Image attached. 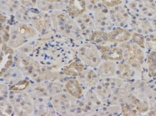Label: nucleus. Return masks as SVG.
Instances as JSON below:
<instances>
[{"mask_svg": "<svg viewBox=\"0 0 156 116\" xmlns=\"http://www.w3.org/2000/svg\"><path fill=\"white\" fill-rule=\"evenodd\" d=\"M14 63L16 68L24 75L36 82L50 81L59 78L58 72L41 65L37 61L23 51L15 55Z\"/></svg>", "mask_w": 156, "mask_h": 116, "instance_id": "nucleus-1", "label": "nucleus"}, {"mask_svg": "<svg viewBox=\"0 0 156 116\" xmlns=\"http://www.w3.org/2000/svg\"><path fill=\"white\" fill-rule=\"evenodd\" d=\"M49 13L53 27L56 33L63 37L71 38L78 41L84 39L85 37L77 23L67 12L63 10H58Z\"/></svg>", "mask_w": 156, "mask_h": 116, "instance_id": "nucleus-2", "label": "nucleus"}, {"mask_svg": "<svg viewBox=\"0 0 156 116\" xmlns=\"http://www.w3.org/2000/svg\"><path fill=\"white\" fill-rule=\"evenodd\" d=\"M38 35L37 31L31 23H17L11 27L10 38L7 44L14 49L21 48Z\"/></svg>", "mask_w": 156, "mask_h": 116, "instance_id": "nucleus-3", "label": "nucleus"}, {"mask_svg": "<svg viewBox=\"0 0 156 116\" xmlns=\"http://www.w3.org/2000/svg\"><path fill=\"white\" fill-rule=\"evenodd\" d=\"M9 99L13 105L14 113L17 115H32L35 111V103L30 95L25 91L9 92Z\"/></svg>", "mask_w": 156, "mask_h": 116, "instance_id": "nucleus-4", "label": "nucleus"}, {"mask_svg": "<svg viewBox=\"0 0 156 116\" xmlns=\"http://www.w3.org/2000/svg\"><path fill=\"white\" fill-rule=\"evenodd\" d=\"M119 46L121 47L123 51V61L132 66L133 69L140 70L145 60L143 48L133 42L129 41L119 44Z\"/></svg>", "mask_w": 156, "mask_h": 116, "instance_id": "nucleus-5", "label": "nucleus"}, {"mask_svg": "<svg viewBox=\"0 0 156 116\" xmlns=\"http://www.w3.org/2000/svg\"><path fill=\"white\" fill-rule=\"evenodd\" d=\"M77 56L85 66L96 68L103 61L101 52L96 45L92 43H84L77 49Z\"/></svg>", "mask_w": 156, "mask_h": 116, "instance_id": "nucleus-6", "label": "nucleus"}, {"mask_svg": "<svg viewBox=\"0 0 156 116\" xmlns=\"http://www.w3.org/2000/svg\"><path fill=\"white\" fill-rule=\"evenodd\" d=\"M56 113L63 115H76L77 100L67 92H60L51 98Z\"/></svg>", "mask_w": 156, "mask_h": 116, "instance_id": "nucleus-7", "label": "nucleus"}, {"mask_svg": "<svg viewBox=\"0 0 156 116\" xmlns=\"http://www.w3.org/2000/svg\"><path fill=\"white\" fill-rule=\"evenodd\" d=\"M31 92L35 98H49L64 91V85L61 82L50 80L37 82L31 86Z\"/></svg>", "mask_w": 156, "mask_h": 116, "instance_id": "nucleus-8", "label": "nucleus"}, {"mask_svg": "<svg viewBox=\"0 0 156 116\" xmlns=\"http://www.w3.org/2000/svg\"><path fill=\"white\" fill-rule=\"evenodd\" d=\"M101 103V101L96 92L89 89L82 97L77 100L76 114H90L96 112L100 108Z\"/></svg>", "mask_w": 156, "mask_h": 116, "instance_id": "nucleus-9", "label": "nucleus"}, {"mask_svg": "<svg viewBox=\"0 0 156 116\" xmlns=\"http://www.w3.org/2000/svg\"><path fill=\"white\" fill-rule=\"evenodd\" d=\"M31 24L36 29L37 33L43 36H49L54 31L50 13L48 12L39 11L36 13H32Z\"/></svg>", "mask_w": 156, "mask_h": 116, "instance_id": "nucleus-10", "label": "nucleus"}, {"mask_svg": "<svg viewBox=\"0 0 156 116\" xmlns=\"http://www.w3.org/2000/svg\"><path fill=\"white\" fill-rule=\"evenodd\" d=\"M103 60L112 62H122L123 60L122 49L113 44L98 45Z\"/></svg>", "mask_w": 156, "mask_h": 116, "instance_id": "nucleus-11", "label": "nucleus"}, {"mask_svg": "<svg viewBox=\"0 0 156 116\" xmlns=\"http://www.w3.org/2000/svg\"><path fill=\"white\" fill-rule=\"evenodd\" d=\"M132 32L126 27H115L108 31V44H122L129 41L132 38Z\"/></svg>", "mask_w": 156, "mask_h": 116, "instance_id": "nucleus-12", "label": "nucleus"}, {"mask_svg": "<svg viewBox=\"0 0 156 116\" xmlns=\"http://www.w3.org/2000/svg\"><path fill=\"white\" fill-rule=\"evenodd\" d=\"M77 78L83 87L88 90L96 88L101 81L100 76L95 69L89 67L85 69Z\"/></svg>", "mask_w": 156, "mask_h": 116, "instance_id": "nucleus-13", "label": "nucleus"}, {"mask_svg": "<svg viewBox=\"0 0 156 116\" xmlns=\"http://www.w3.org/2000/svg\"><path fill=\"white\" fill-rule=\"evenodd\" d=\"M14 48L9 46L7 43H1V76L7 70L12 68L14 62Z\"/></svg>", "mask_w": 156, "mask_h": 116, "instance_id": "nucleus-14", "label": "nucleus"}, {"mask_svg": "<svg viewBox=\"0 0 156 116\" xmlns=\"http://www.w3.org/2000/svg\"><path fill=\"white\" fill-rule=\"evenodd\" d=\"M109 15L113 25L116 27H125L124 26L129 22V15L125 8L122 5L110 9Z\"/></svg>", "mask_w": 156, "mask_h": 116, "instance_id": "nucleus-15", "label": "nucleus"}, {"mask_svg": "<svg viewBox=\"0 0 156 116\" xmlns=\"http://www.w3.org/2000/svg\"><path fill=\"white\" fill-rule=\"evenodd\" d=\"M104 9L95 10L94 17L95 26L96 29L104 31H109L113 29V23L109 15V11L105 12Z\"/></svg>", "mask_w": 156, "mask_h": 116, "instance_id": "nucleus-16", "label": "nucleus"}, {"mask_svg": "<svg viewBox=\"0 0 156 116\" xmlns=\"http://www.w3.org/2000/svg\"><path fill=\"white\" fill-rule=\"evenodd\" d=\"M68 0H37L36 8L40 12L51 13L66 9Z\"/></svg>", "mask_w": 156, "mask_h": 116, "instance_id": "nucleus-17", "label": "nucleus"}, {"mask_svg": "<svg viewBox=\"0 0 156 116\" xmlns=\"http://www.w3.org/2000/svg\"><path fill=\"white\" fill-rule=\"evenodd\" d=\"M87 6L86 0H68L66 11L67 13L76 19L87 12Z\"/></svg>", "mask_w": 156, "mask_h": 116, "instance_id": "nucleus-18", "label": "nucleus"}, {"mask_svg": "<svg viewBox=\"0 0 156 116\" xmlns=\"http://www.w3.org/2000/svg\"><path fill=\"white\" fill-rule=\"evenodd\" d=\"M75 20L78 26H79L83 37H86L87 36L89 37L95 27L94 15L86 13Z\"/></svg>", "mask_w": 156, "mask_h": 116, "instance_id": "nucleus-19", "label": "nucleus"}, {"mask_svg": "<svg viewBox=\"0 0 156 116\" xmlns=\"http://www.w3.org/2000/svg\"><path fill=\"white\" fill-rule=\"evenodd\" d=\"M117 64L115 62L104 61L95 68L99 76L102 79L112 78L116 76Z\"/></svg>", "mask_w": 156, "mask_h": 116, "instance_id": "nucleus-20", "label": "nucleus"}, {"mask_svg": "<svg viewBox=\"0 0 156 116\" xmlns=\"http://www.w3.org/2000/svg\"><path fill=\"white\" fill-rule=\"evenodd\" d=\"M64 90L76 100L80 99L83 95V87L77 78L67 80L64 84Z\"/></svg>", "mask_w": 156, "mask_h": 116, "instance_id": "nucleus-21", "label": "nucleus"}, {"mask_svg": "<svg viewBox=\"0 0 156 116\" xmlns=\"http://www.w3.org/2000/svg\"><path fill=\"white\" fill-rule=\"evenodd\" d=\"M85 65L81 61H75L63 66L62 74L70 78H77L85 70Z\"/></svg>", "mask_w": 156, "mask_h": 116, "instance_id": "nucleus-22", "label": "nucleus"}, {"mask_svg": "<svg viewBox=\"0 0 156 116\" xmlns=\"http://www.w3.org/2000/svg\"><path fill=\"white\" fill-rule=\"evenodd\" d=\"M134 70L135 69L125 62H119V64H117L115 76L123 81H127L132 80L133 77Z\"/></svg>", "mask_w": 156, "mask_h": 116, "instance_id": "nucleus-23", "label": "nucleus"}, {"mask_svg": "<svg viewBox=\"0 0 156 116\" xmlns=\"http://www.w3.org/2000/svg\"><path fill=\"white\" fill-rule=\"evenodd\" d=\"M1 78L6 84L11 86L20 80L24 79V75L19 69L10 68L1 76Z\"/></svg>", "mask_w": 156, "mask_h": 116, "instance_id": "nucleus-24", "label": "nucleus"}, {"mask_svg": "<svg viewBox=\"0 0 156 116\" xmlns=\"http://www.w3.org/2000/svg\"><path fill=\"white\" fill-rule=\"evenodd\" d=\"M22 7L20 0H1V12L8 15L15 14Z\"/></svg>", "mask_w": 156, "mask_h": 116, "instance_id": "nucleus-25", "label": "nucleus"}, {"mask_svg": "<svg viewBox=\"0 0 156 116\" xmlns=\"http://www.w3.org/2000/svg\"><path fill=\"white\" fill-rule=\"evenodd\" d=\"M90 43L98 45H107L108 43V31L101 30H95L88 37Z\"/></svg>", "mask_w": 156, "mask_h": 116, "instance_id": "nucleus-26", "label": "nucleus"}, {"mask_svg": "<svg viewBox=\"0 0 156 116\" xmlns=\"http://www.w3.org/2000/svg\"><path fill=\"white\" fill-rule=\"evenodd\" d=\"M138 8L140 12L142 13L144 15L147 17H152L155 13L156 5L151 3L150 0H141L138 3Z\"/></svg>", "mask_w": 156, "mask_h": 116, "instance_id": "nucleus-27", "label": "nucleus"}, {"mask_svg": "<svg viewBox=\"0 0 156 116\" xmlns=\"http://www.w3.org/2000/svg\"><path fill=\"white\" fill-rule=\"evenodd\" d=\"M133 27L136 29V32L139 33L141 35H150L153 32H151V29H153L151 23L147 22V21H143L141 19H137L134 21Z\"/></svg>", "mask_w": 156, "mask_h": 116, "instance_id": "nucleus-28", "label": "nucleus"}, {"mask_svg": "<svg viewBox=\"0 0 156 116\" xmlns=\"http://www.w3.org/2000/svg\"><path fill=\"white\" fill-rule=\"evenodd\" d=\"M15 17L17 23H31L32 13L29 11V9L22 6L15 13Z\"/></svg>", "mask_w": 156, "mask_h": 116, "instance_id": "nucleus-29", "label": "nucleus"}, {"mask_svg": "<svg viewBox=\"0 0 156 116\" xmlns=\"http://www.w3.org/2000/svg\"><path fill=\"white\" fill-rule=\"evenodd\" d=\"M30 86V81L27 79H22L20 80L17 83L12 84V85L9 86V92H23L26 91L28 89Z\"/></svg>", "mask_w": 156, "mask_h": 116, "instance_id": "nucleus-30", "label": "nucleus"}, {"mask_svg": "<svg viewBox=\"0 0 156 116\" xmlns=\"http://www.w3.org/2000/svg\"><path fill=\"white\" fill-rule=\"evenodd\" d=\"M14 112L13 105L10 101L9 97L1 98V115H10Z\"/></svg>", "mask_w": 156, "mask_h": 116, "instance_id": "nucleus-31", "label": "nucleus"}, {"mask_svg": "<svg viewBox=\"0 0 156 116\" xmlns=\"http://www.w3.org/2000/svg\"><path fill=\"white\" fill-rule=\"evenodd\" d=\"M131 39L132 40V42L140 46L141 48H145V37L144 35L134 31V32H132Z\"/></svg>", "mask_w": 156, "mask_h": 116, "instance_id": "nucleus-32", "label": "nucleus"}, {"mask_svg": "<svg viewBox=\"0 0 156 116\" xmlns=\"http://www.w3.org/2000/svg\"><path fill=\"white\" fill-rule=\"evenodd\" d=\"M9 25H1V43H8L10 38V29Z\"/></svg>", "mask_w": 156, "mask_h": 116, "instance_id": "nucleus-33", "label": "nucleus"}, {"mask_svg": "<svg viewBox=\"0 0 156 116\" xmlns=\"http://www.w3.org/2000/svg\"><path fill=\"white\" fill-rule=\"evenodd\" d=\"M105 8L112 9L122 4L123 0H100Z\"/></svg>", "mask_w": 156, "mask_h": 116, "instance_id": "nucleus-34", "label": "nucleus"}, {"mask_svg": "<svg viewBox=\"0 0 156 116\" xmlns=\"http://www.w3.org/2000/svg\"><path fill=\"white\" fill-rule=\"evenodd\" d=\"M37 0H20L21 4L24 8L32 9L36 8Z\"/></svg>", "mask_w": 156, "mask_h": 116, "instance_id": "nucleus-35", "label": "nucleus"}, {"mask_svg": "<svg viewBox=\"0 0 156 116\" xmlns=\"http://www.w3.org/2000/svg\"><path fill=\"white\" fill-rule=\"evenodd\" d=\"M87 8L88 7H91L93 8H98V5H100L102 4L100 0H86Z\"/></svg>", "mask_w": 156, "mask_h": 116, "instance_id": "nucleus-36", "label": "nucleus"}, {"mask_svg": "<svg viewBox=\"0 0 156 116\" xmlns=\"http://www.w3.org/2000/svg\"><path fill=\"white\" fill-rule=\"evenodd\" d=\"M155 1H156V0H155Z\"/></svg>", "mask_w": 156, "mask_h": 116, "instance_id": "nucleus-37", "label": "nucleus"}]
</instances>
